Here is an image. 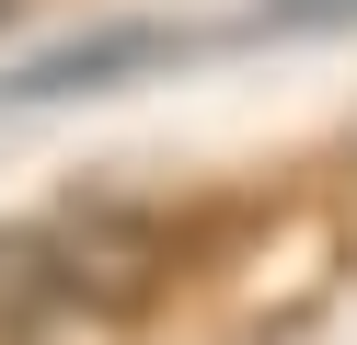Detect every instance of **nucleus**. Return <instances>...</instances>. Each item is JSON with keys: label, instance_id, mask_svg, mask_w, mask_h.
I'll list each match as a JSON object with an SVG mask.
<instances>
[{"label": "nucleus", "instance_id": "obj_1", "mask_svg": "<svg viewBox=\"0 0 357 345\" xmlns=\"http://www.w3.org/2000/svg\"><path fill=\"white\" fill-rule=\"evenodd\" d=\"M70 311H93L81 253H70V219H0V345L58 334Z\"/></svg>", "mask_w": 357, "mask_h": 345}, {"label": "nucleus", "instance_id": "obj_2", "mask_svg": "<svg viewBox=\"0 0 357 345\" xmlns=\"http://www.w3.org/2000/svg\"><path fill=\"white\" fill-rule=\"evenodd\" d=\"M185 58V35L162 23H104V35H70L58 58H24L0 69V104H70V92H116V81H150V69Z\"/></svg>", "mask_w": 357, "mask_h": 345}, {"label": "nucleus", "instance_id": "obj_3", "mask_svg": "<svg viewBox=\"0 0 357 345\" xmlns=\"http://www.w3.org/2000/svg\"><path fill=\"white\" fill-rule=\"evenodd\" d=\"M254 23H265V35H300V23H311V35H346L357 0H254Z\"/></svg>", "mask_w": 357, "mask_h": 345}, {"label": "nucleus", "instance_id": "obj_4", "mask_svg": "<svg viewBox=\"0 0 357 345\" xmlns=\"http://www.w3.org/2000/svg\"><path fill=\"white\" fill-rule=\"evenodd\" d=\"M0 12H12V0H0Z\"/></svg>", "mask_w": 357, "mask_h": 345}]
</instances>
